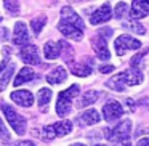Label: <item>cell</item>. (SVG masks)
<instances>
[{
  "label": "cell",
  "mask_w": 149,
  "mask_h": 146,
  "mask_svg": "<svg viewBox=\"0 0 149 146\" xmlns=\"http://www.w3.org/2000/svg\"><path fill=\"white\" fill-rule=\"evenodd\" d=\"M66 77H68L66 69L63 68V66H56V68H53L52 71L47 74V82L52 84V85H58V84H61V82H64Z\"/></svg>",
  "instance_id": "obj_14"
},
{
  "label": "cell",
  "mask_w": 149,
  "mask_h": 146,
  "mask_svg": "<svg viewBox=\"0 0 149 146\" xmlns=\"http://www.w3.org/2000/svg\"><path fill=\"white\" fill-rule=\"evenodd\" d=\"M98 98H100V92H96V90H88V92H85V93L80 96L79 106H80V108H84V106H90V104L96 103Z\"/></svg>",
  "instance_id": "obj_20"
},
{
  "label": "cell",
  "mask_w": 149,
  "mask_h": 146,
  "mask_svg": "<svg viewBox=\"0 0 149 146\" xmlns=\"http://www.w3.org/2000/svg\"><path fill=\"white\" fill-rule=\"evenodd\" d=\"M0 72H2V69H0Z\"/></svg>",
  "instance_id": "obj_41"
},
{
  "label": "cell",
  "mask_w": 149,
  "mask_h": 146,
  "mask_svg": "<svg viewBox=\"0 0 149 146\" xmlns=\"http://www.w3.org/2000/svg\"><path fill=\"white\" fill-rule=\"evenodd\" d=\"M149 15V2L144 0H135L132 2V11H130V16L132 20H139V18H144Z\"/></svg>",
  "instance_id": "obj_12"
},
{
  "label": "cell",
  "mask_w": 149,
  "mask_h": 146,
  "mask_svg": "<svg viewBox=\"0 0 149 146\" xmlns=\"http://www.w3.org/2000/svg\"><path fill=\"white\" fill-rule=\"evenodd\" d=\"M148 52H149V48H144L141 53H136V55L133 56L132 61H130V64H132V69H138V71H141V68H143L141 61L144 59V56L148 55Z\"/></svg>",
  "instance_id": "obj_27"
},
{
  "label": "cell",
  "mask_w": 149,
  "mask_h": 146,
  "mask_svg": "<svg viewBox=\"0 0 149 146\" xmlns=\"http://www.w3.org/2000/svg\"><path fill=\"white\" fill-rule=\"evenodd\" d=\"M104 136H106L109 141L117 143L119 146H132V120L125 119L116 125L114 129H104Z\"/></svg>",
  "instance_id": "obj_1"
},
{
  "label": "cell",
  "mask_w": 149,
  "mask_h": 146,
  "mask_svg": "<svg viewBox=\"0 0 149 146\" xmlns=\"http://www.w3.org/2000/svg\"><path fill=\"white\" fill-rule=\"evenodd\" d=\"M114 45H116V52H117V55H119V56H123L128 50L141 48V42L136 40V39H133V37H130V36H127V34L117 37V40H116Z\"/></svg>",
  "instance_id": "obj_4"
},
{
  "label": "cell",
  "mask_w": 149,
  "mask_h": 146,
  "mask_svg": "<svg viewBox=\"0 0 149 146\" xmlns=\"http://www.w3.org/2000/svg\"><path fill=\"white\" fill-rule=\"evenodd\" d=\"M122 79L125 82V85H139L143 82V72L138 69H128V71L122 72Z\"/></svg>",
  "instance_id": "obj_17"
},
{
  "label": "cell",
  "mask_w": 149,
  "mask_h": 146,
  "mask_svg": "<svg viewBox=\"0 0 149 146\" xmlns=\"http://www.w3.org/2000/svg\"><path fill=\"white\" fill-rule=\"evenodd\" d=\"M42 138L43 140H55L56 138V135H55V130H53V125H47V127H43V130H42Z\"/></svg>",
  "instance_id": "obj_30"
},
{
  "label": "cell",
  "mask_w": 149,
  "mask_h": 146,
  "mask_svg": "<svg viewBox=\"0 0 149 146\" xmlns=\"http://www.w3.org/2000/svg\"><path fill=\"white\" fill-rule=\"evenodd\" d=\"M125 104L128 106V108H127V111H130V112H133V111H135V101H133L132 98H127Z\"/></svg>",
  "instance_id": "obj_34"
},
{
  "label": "cell",
  "mask_w": 149,
  "mask_h": 146,
  "mask_svg": "<svg viewBox=\"0 0 149 146\" xmlns=\"http://www.w3.org/2000/svg\"><path fill=\"white\" fill-rule=\"evenodd\" d=\"M0 140H10V132L7 130V127L2 122V119H0Z\"/></svg>",
  "instance_id": "obj_31"
},
{
  "label": "cell",
  "mask_w": 149,
  "mask_h": 146,
  "mask_svg": "<svg viewBox=\"0 0 149 146\" xmlns=\"http://www.w3.org/2000/svg\"><path fill=\"white\" fill-rule=\"evenodd\" d=\"M112 34H114V31L111 29V27H103V29H100V32H98V36H101L103 39H106V40H107L111 36H112Z\"/></svg>",
  "instance_id": "obj_32"
},
{
  "label": "cell",
  "mask_w": 149,
  "mask_h": 146,
  "mask_svg": "<svg viewBox=\"0 0 149 146\" xmlns=\"http://www.w3.org/2000/svg\"><path fill=\"white\" fill-rule=\"evenodd\" d=\"M47 24V18L45 16H39V18H34L32 21H31V27H32V32L36 34V36H39L40 32H42L43 26Z\"/></svg>",
  "instance_id": "obj_26"
},
{
  "label": "cell",
  "mask_w": 149,
  "mask_h": 146,
  "mask_svg": "<svg viewBox=\"0 0 149 146\" xmlns=\"http://www.w3.org/2000/svg\"><path fill=\"white\" fill-rule=\"evenodd\" d=\"M53 130H55L56 136H64L72 130V122L71 120H59V122L53 124Z\"/></svg>",
  "instance_id": "obj_21"
},
{
  "label": "cell",
  "mask_w": 149,
  "mask_h": 146,
  "mask_svg": "<svg viewBox=\"0 0 149 146\" xmlns=\"http://www.w3.org/2000/svg\"><path fill=\"white\" fill-rule=\"evenodd\" d=\"M2 109H3V114H5V119L8 120V124H10L11 127H13V130L18 133V135H24L26 133V127H27V122L26 119H24L21 114H18L16 111L13 109V106H8V104H3L2 106Z\"/></svg>",
  "instance_id": "obj_3"
},
{
  "label": "cell",
  "mask_w": 149,
  "mask_h": 146,
  "mask_svg": "<svg viewBox=\"0 0 149 146\" xmlns=\"http://www.w3.org/2000/svg\"><path fill=\"white\" fill-rule=\"evenodd\" d=\"M127 11H128V3H125V2H119V3L116 5V16L117 18H123L127 15Z\"/></svg>",
  "instance_id": "obj_29"
},
{
  "label": "cell",
  "mask_w": 149,
  "mask_h": 146,
  "mask_svg": "<svg viewBox=\"0 0 149 146\" xmlns=\"http://www.w3.org/2000/svg\"><path fill=\"white\" fill-rule=\"evenodd\" d=\"M13 146H36L32 141H29V140H26V141H18V143H15Z\"/></svg>",
  "instance_id": "obj_36"
},
{
  "label": "cell",
  "mask_w": 149,
  "mask_h": 146,
  "mask_svg": "<svg viewBox=\"0 0 149 146\" xmlns=\"http://www.w3.org/2000/svg\"><path fill=\"white\" fill-rule=\"evenodd\" d=\"M79 85H71L68 90L61 92L58 95V101H56V112L59 117H66L71 112V106H72V98L77 96L79 93Z\"/></svg>",
  "instance_id": "obj_2"
},
{
  "label": "cell",
  "mask_w": 149,
  "mask_h": 146,
  "mask_svg": "<svg viewBox=\"0 0 149 146\" xmlns=\"http://www.w3.org/2000/svg\"><path fill=\"white\" fill-rule=\"evenodd\" d=\"M61 50H63V43L59 42H47L43 47V53H45L47 59H56L61 56Z\"/></svg>",
  "instance_id": "obj_16"
},
{
  "label": "cell",
  "mask_w": 149,
  "mask_h": 146,
  "mask_svg": "<svg viewBox=\"0 0 149 146\" xmlns=\"http://www.w3.org/2000/svg\"><path fill=\"white\" fill-rule=\"evenodd\" d=\"M114 71V66L112 64H103L100 66V72L101 74H107V72H112Z\"/></svg>",
  "instance_id": "obj_33"
},
{
  "label": "cell",
  "mask_w": 149,
  "mask_h": 146,
  "mask_svg": "<svg viewBox=\"0 0 149 146\" xmlns=\"http://www.w3.org/2000/svg\"><path fill=\"white\" fill-rule=\"evenodd\" d=\"M80 125H95L100 122V112L96 109H87L77 117Z\"/></svg>",
  "instance_id": "obj_15"
},
{
  "label": "cell",
  "mask_w": 149,
  "mask_h": 146,
  "mask_svg": "<svg viewBox=\"0 0 149 146\" xmlns=\"http://www.w3.org/2000/svg\"><path fill=\"white\" fill-rule=\"evenodd\" d=\"M27 42H29V32H27L26 24L18 21V23L15 24L13 43H16V45H27Z\"/></svg>",
  "instance_id": "obj_13"
},
{
  "label": "cell",
  "mask_w": 149,
  "mask_h": 146,
  "mask_svg": "<svg viewBox=\"0 0 149 146\" xmlns=\"http://www.w3.org/2000/svg\"><path fill=\"white\" fill-rule=\"evenodd\" d=\"M122 114H123V108H122V104L116 100H109L103 106V116L107 122L117 120L119 117H122Z\"/></svg>",
  "instance_id": "obj_5"
},
{
  "label": "cell",
  "mask_w": 149,
  "mask_h": 146,
  "mask_svg": "<svg viewBox=\"0 0 149 146\" xmlns=\"http://www.w3.org/2000/svg\"><path fill=\"white\" fill-rule=\"evenodd\" d=\"M3 7H5V10L11 15L19 13V3H18V2H8L7 0V2H3Z\"/></svg>",
  "instance_id": "obj_28"
},
{
  "label": "cell",
  "mask_w": 149,
  "mask_h": 146,
  "mask_svg": "<svg viewBox=\"0 0 149 146\" xmlns=\"http://www.w3.org/2000/svg\"><path fill=\"white\" fill-rule=\"evenodd\" d=\"M71 146H85V145H82V143H74V145H71Z\"/></svg>",
  "instance_id": "obj_38"
},
{
  "label": "cell",
  "mask_w": 149,
  "mask_h": 146,
  "mask_svg": "<svg viewBox=\"0 0 149 146\" xmlns=\"http://www.w3.org/2000/svg\"><path fill=\"white\" fill-rule=\"evenodd\" d=\"M0 39H2V40H7L8 39V29H7V27H2V29H0Z\"/></svg>",
  "instance_id": "obj_35"
},
{
  "label": "cell",
  "mask_w": 149,
  "mask_h": 146,
  "mask_svg": "<svg viewBox=\"0 0 149 146\" xmlns=\"http://www.w3.org/2000/svg\"><path fill=\"white\" fill-rule=\"evenodd\" d=\"M11 100L13 103H16L18 106L23 108H29L34 104V95L29 90H16L11 93Z\"/></svg>",
  "instance_id": "obj_10"
},
{
  "label": "cell",
  "mask_w": 149,
  "mask_h": 146,
  "mask_svg": "<svg viewBox=\"0 0 149 146\" xmlns=\"http://www.w3.org/2000/svg\"><path fill=\"white\" fill-rule=\"evenodd\" d=\"M15 68H16V66H15V63H11V64L7 66V71H5L3 75L0 77V92L3 90L8 84H10V79H11V75H13V72H15Z\"/></svg>",
  "instance_id": "obj_24"
},
{
  "label": "cell",
  "mask_w": 149,
  "mask_h": 146,
  "mask_svg": "<svg viewBox=\"0 0 149 146\" xmlns=\"http://www.w3.org/2000/svg\"><path fill=\"white\" fill-rule=\"evenodd\" d=\"M19 56L26 64L39 66L40 63H42L40 61V56H39V48H37L36 45H31V43H27V45H24L23 48H21Z\"/></svg>",
  "instance_id": "obj_6"
},
{
  "label": "cell",
  "mask_w": 149,
  "mask_h": 146,
  "mask_svg": "<svg viewBox=\"0 0 149 146\" xmlns=\"http://www.w3.org/2000/svg\"><path fill=\"white\" fill-rule=\"evenodd\" d=\"M106 87L111 88V90L120 92V93L125 92L127 85H125V82H123V79H122V72H120V74H116L112 79H109V80L106 82Z\"/></svg>",
  "instance_id": "obj_19"
},
{
  "label": "cell",
  "mask_w": 149,
  "mask_h": 146,
  "mask_svg": "<svg viewBox=\"0 0 149 146\" xmlns=\"http://www.w3.org/2000/svg\"><path fill=\"white\" fill-rule=\"evenodd\" d=\"M58 29H59V32H61L64 37H68V39H72V40H80L82 37H84V31H80L79 27L72 26V24L64 23V21H59Z\"/></svg>",
  "instance_id": "obj_11"
},
{
  "label": "cell",
  "mask_w": 149,
  "mask_h": 146,
  "mask_svg": "<svg viewBox=\"0 0 149 146\" xmlns=\"http://www.w3.org/2000/svg\"><path fill=\"white\" fill-rule=\"evenodd\" d=\"M111 13H112V11H111V5H109V3L101 5V7L90 16V23L93 24V26H96V24H103V23H107V21L112 18V16H111Z\"/></svg>",
  "instance_id": "obj_8"
},
{
  "label": "cell",
  "mask_w": 149,
  "mask_h": 146,
  "mask_svg": "<svg viewBox=\"0 0 149 146\" xmlns=\"http://www.w3.org/2000/svg\"><path fill=\"white\" fill-rule=\"evenodd\" d=\"M122 26L125 27V29L132 31V32H136V34H139V36H143V34H146V31H144V26H143V24H139L138 21H135V20L125 21V23H122Z\"/></svg>",
  "instance_id": "obj_25"
},
{
  "label": "cell",
  "mask_w": 149,
  "mask_h": 146,
  "mask_svg": "<svg viewBox=\"0 0 149 146\" xmlns=\"http://www.w3.org/2000/svg\"><path fill=\"white\" fill-rule=\"evenodd\" d=\"M91 45H93V50L96 52V56L103 61L109 59L111 53H109V48H107V42L106 39H103L101 36H96L91 39Z\"/></svg>",
  "instance_id": "obj_9"
},
{
  "label": "cell",
  "mask_w": 149,
  "mask_h": 146,
  "mask_svg": "<svg viewBox=\"0 0 149 146\" xmlns=\"http://www.w3.org/2000/svg\"><path fill=\"white\" fill-rule=\"evenodd\" d=\"M0 21H2V18H0Z\"/></svg>",
  "instance_id": "obj_40"
},
{
  "label": "cell",
  "mask_w": 149,
  "mask_h": 146,
  "mask_svg": "<svg viewBox=\"0 0 149 146\" xmlns=\"http://www.w3.org/2000/svg\"><path fill=\"white\" fill-rule=\"evenodd\" d=\"M34 79H36V72H34L31 68H23L19 71V74L15 77L13 85L15 87H19V85L24 84V82H31V80H34Z\"/></svg>",
  "instance_id": "obj_18"
},
{
  "label": "cell",
  "mask_w": 149,
  "mask_h": 146,
  "mask_svg": "<svg viewBox=\"0 0 149 146\" xmlns=\"http://www.w3.org/2000/svg\"><path fill=\"white\" fill-rule=\"evenodd\" d=\"M71 72L77 77H87L91 74V68L85 63H77V64H71Z\"/></svg>",
  "instance_id": "obj_22"
},
{
  "label": "cell",
  "mask_w": 149,
  "mask_h": 146,
  "mask_svg": "<svg viewBox=\"0 0 149 146\" xmlns=\"http://www.w3.org/2000/svg\"><path fill=\"white\" fill-rule=\"evenodd\" d=\"M136 146H149V138H141V140H138Z\"/></svg>",
  "instance_id": "obj_37"
},
{
  "label": "cell",
  "mask_w": 149,
  "mask_h": 146,
  "mask_svg": "<svg viewBox=\"0 0 149 146\" xmlns=\"http://www.w3.org/2000/svg\"><path fill=\"white\" fill-rule=\"evenodd\" d=\"M61 21H64V23H68V24H72V26L79 27L80 31L85 29L84 20H82V18L79 16V15L75 13V11L72 10L71 7H64V8L61 10Z\"/></svg>",
  "instance_id": "obj_7"
},
{
  "label": "cell",
  "mask_w": 149,
  "mask_h": 146,
  "mask_svg": "<svg viewBox=\"0 0 149 146\" xmlns=\"http://www.w3.org/2000/svg\"><path fill=\"white\" fill-rule=\"evenodd\" d=\"M52 100V90L50 88H40L39 92V106L43 112H47V104Z\"/></svg>",
  "instance_id": "obj_23"
},
{
  "label": "cell",
  "mask_w": 149,
  "mask_h": 146,
  "mask_svg": "<svg viewBox=\"0 0 149 146\" xmlns=\"http://www.w3.org/2000/svg\"><path fill=\"white\" fill-rule=\"evenodd\" d=\"M95 146H107V145H95Z\"/></svg>",
  "instance_id": "obj_39"
}]
</instances>
